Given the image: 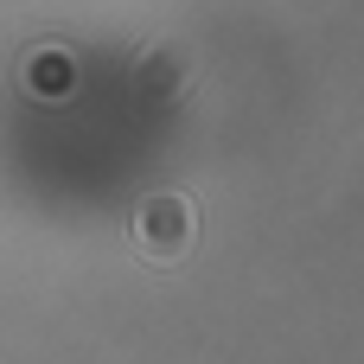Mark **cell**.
I'll use <instances>...</instances> for the list:
<instances>
[{"instance_id": "obj_1", "label": "cell", "mask_w": 364, "mask_h": 364, "mask_svg": "<svg viewBox=\"0 0 364 364\" xmlns=\"http://www.w3.org/2000/svg\"><path fill=\"white\" fill-rule=\"evenodd\" d=\"M134 243L154 262H179L192 250V198L186 192H147L134 211Z\"/></svg>"}, {"instance_id": "obj_2", "label": "cell", "mask_w": 364, "mask_h": 364, "mask_svg": "<svg viewBox=\"0 0 364 364\" xmlns=\"http://www.w3.org/2000/svg\"><path fill=\"white\" fill-rule=\"evenodd\" d=\"M26 83H32V96H70V58H58V51H38L32 64H26Z\"/></svg>"}, {"instance_id": "obj_3", "label": "cell", "mask_w": 364, "mask_h": 364, "mask_svg": "<svg viewBox=\"0 0 364 364\" xmlns=\"http://www.w3.org/2000/svg\"><path fill=\"white\" fill-rule=\"evenodd\" d=\"M141 83H147V96H179V58H166V51H147V64H141Z\"/></svg>"}]
</instances>
